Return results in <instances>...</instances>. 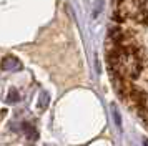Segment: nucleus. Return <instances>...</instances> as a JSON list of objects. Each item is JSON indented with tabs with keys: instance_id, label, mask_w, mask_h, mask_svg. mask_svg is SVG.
I'll return each mask as SVG.
<instances>
[{
	"instance_id": "nucleus-1",
	"label": "nucleus",
	"mask_w": 148,
	"mask_h": 146,
	"mask_svg": "<svg viewBox=\"0 0 148 146\" xmlns=\"http://www.w3.org/2000/svg\"><path fill=\"white\" fill-rule=\"evenodd\" d=\"M2 70L3 72H18V70H22V61L12 55H8L2 60Z\"/></svg>"
},
{
	"instance_id": "nucleus-2",
	"label": "nucleus",
	"mask_w": 148,
	"mask_h": 146,
	"mask_svg": "<svg viewBox=\"0 0 148 146\" xmlns=\"http://www.w3.org/2000/svg\"><path fill=\"white\" fill-rule=\"evenodd\" d=\"M48 105V95L45 91L40 95V98H38V103H37V106H38V110H45Z\"/></svg>"
},
{
	"instance_id": "nucleus-3",
	"label": "nucleus",
	"mask_w": 148,
	"mask_h": 146,
	"mask_svg": "<svg viewBox=\"0 0 148 146\" xmlns=\"http://www.w3.org/2000/svg\"><path fill=\"white\" fill-rule=\"evenodd\" d=\"M22 128H23V131H25L28 136H30V139H35V138H37V131H35V130H34L30 125H28V123H23V126H22Z\"/></svg>"
},
{
	"instance_id": "nucleus-4",
	"label": "nucleus",
	"mask_w": 148,
	"mask_h": 146,
	"mask_svg": "<svg viewBox=\"0 0 148 146\" xmlns=\"http://www.w3.org/2000/svg\"><path fill=\"white\" fill-rule=\"evenodd\" d=\"M8 101L10 103H17L18 101V93H17V90H12V91L8 93Z\"/></svg>"
},
{
	"instance_id": "nucleus-5",
	"label": "nucleus",
	"mask_w": 148,
	"mask_h": 146,
	"mask_svg": "<svg viewBox=\"0 0 148 146\" xmlns=\"http://www.w3.org/2000/svg\"><path fill=\"white\" fill-rule=\"evenodd\" d=\"M113 118H115V123H116V126H120L121 123V119H120V115L115 111V105H113Z\"/></svg>"
},
{
	"instance_id": "nucleus-6",
	"label": "nucleus",
	"mask_w": 148,
	"mask_h": 146,
	"mask_svg": "<svg viewBox=\"0 0 148 146\" xmlns=\"http://www.w3.org/2000/svg\"><path fill=\"white\" fill-rule=\"evenodd\" d=\"M143 146H148V139H143Z\"/></svg>"
}]
</instances>
